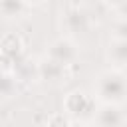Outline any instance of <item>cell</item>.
Returning a JSON list of instances; mask_svg holds the SVG:
<instances>
[{"label": "cell", "instance_id": "1", "mask_svg": "<svg viewBox=\"0 0 127 127\" xmlns=\"http://www.w3.org/2000/svg\"><path fill=\"white\" fill-rule=\"evenodd\" d=\"M97 95L103 103H115L127 99V75L121 71H103L97 77Z\"/></svg>", "mask_w": 127, "mask_h": 127}, {"label": "cell", "instance_id": "2", "mask_svg": "<svg viewBox=\"0 0 127 127\" xmlns=\"http://www.w3.org/2000/svg\"><path fill=\"white\" fill-rule=\"evenodd\" d=\"M48 56H50L52 60L60 62L62 65H69V64L77 58V48H75V44H73L71 40H67V38H60V40H56V42L50 44V52H48Z\"/></svg>", "mask_w": 127, "mask_h": 127}, {"label": "cell", "instance_id": "3", "mask_svg": "<svg viewBox=\"0 0 127 127\" xmlns=\"http://www.w3.org/2000/svg\"><path fill=\"white\" fill-rule=\"evenodd\" d=\"M95 123L97 127H123L125 115L115 103H103L95 113Z\"/></svg>", "mask_w": 127, "mask_h": 127}, {"label": "cell", "instance_id": "4", "mask_svg": "<svg viewBox=\"0 0 127 127\" xmlns=\"http://www.w3.org/2000/svg\"><path fill=\"white\" fill-rule=\"evenodd\" d=\"M38 73L48 81H60L65 75V65H62L60 62H56L48 56L38 64Z\"/></svg>", "mask_w": 127, "mask_h": 127}, {"label": "cell", "instance_id": "5", "mask_svg": "<svg viewBox=\"0 0 127 127\" xmlns=\"http://www.w3.org/2000/svg\"><path fill=\"white\" fill-rule=\"evenodd\" d=\"M64 20H65V28L71 32H85L89 28V16L81 8H69Z\"/></svg>", "mask_w": 127, "mask_h": 127}, {"label": "cell", "instance_id": "6", "mask_svg": "<svg viewBox=\"0 0 127 127\" xmlns=\"http://www.w3.org/2000/svg\"><path fill=\"white\" fill-rule=\"evenodd\" d=\"M26 12L24 0H0V16L4 18H20Z\"/></svg>", "mask_w": 127, "mask_h": 127}, {"label": "cell", "instance_id": "7", "mask_svg": "<svg viewBox=\"0 0 127 127\" xmlns=\"http://www.w3.org/2000/svg\"><path fill=\"white\" fill-rule=\"evenodd\" d=\"M109 60L115 65H127V40H113L109 44Z\"/></svg>", "mask_w": 127, "mask_h": 127}, {"label": "cell", "instance_id": "8", "mask_svg": "<svg viewBox=\"0 0 127 127\" xmlns=\"http://www.w3.org/2000/svg\"><path fill=\"white\" fill-rule=\"evenodd\" d=\"M65 107H67V111H71V113H83V111H87V107H89V99L85 97V93L73 91V93H69V99H67Z\"/></svg>", "mask_w": 127, "mask_h": 127}, {"label": "cell", "instance_id": "9", "mask_svg": "<svg viewBox=\"0 0 127 127\" xmlns=\"http://www.w3.org/2000/svg\"><path fill=\"white\" fill-rule=\"evenodd\" d=\"M113 36H115V40H127V20H119L117 24H115V28H113Z\"/></svg>", "mask_w": 127, "mask_h": 127}, {"label": "cell", "instance_id": "10", "mask_svg": "<svg viewBox=\"0 0 127 127\" xmlns=\"http://www.w3.org/2000/svg\"><path fill=\"white\" fill-rule=\"evenodd\" d=\"M117 12L121 14V18H123V20H127V0H123V2L117 6Z\"/></svg>", "mask_w": 127, "mask_h": 127}, {"label": "cell", "instance_id": "11", "mask_svg": "<svg viewBox=\"0 0 127 127\" xmlns=\"http://www.w3.org/2000/svg\"><path fill=\"white\" fill-rule=\"evenodd\" d=\"M105 2H107V4H113V6H119L123 0H105Z\"/></svg>", "mask_w": 127, "mask_h": 127}, {"label": "cell", "instance_id": "12", "mask_svg": "<svg viewBox=\"0 0 127 127\" xmlns=\"http://www.w3.org/2000/svg\"><path fill=\"white\" fill-rule=\"evenodd\" d=\"M24 2H42V0H24Z\"/></svg>", "mask_w": 127, "mask_h": 127}, {"label": "cell", "instance_id": "13", "mask_svg": "<svg viewBox=\"0 0 127 127\" xmlns=\"http://www.w3.org/2000/svg\"><path fill=\"white\" fill-rule=\"evenodd\" d=\"M71 127H73V125H71Z\"/></svg>", "mask_w": 127, "mask_h": 127}]
</instances>
